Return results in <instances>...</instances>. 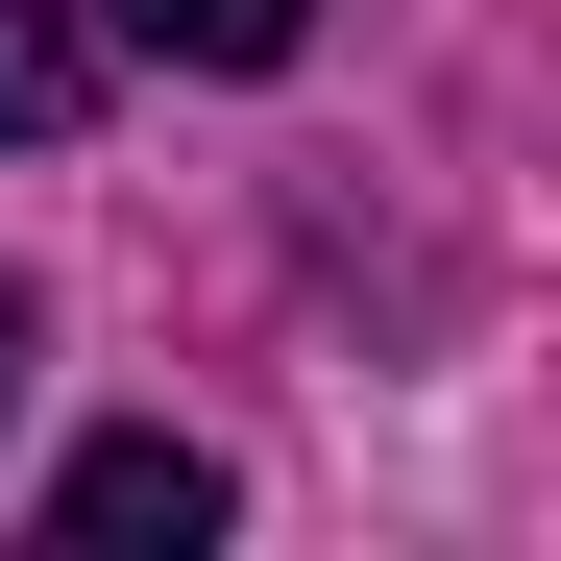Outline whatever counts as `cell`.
<instances>
[{
  "label": "cell",
  "mask_w": 561,
  "mask_h": 561,
  "mask_svg": "<svg viewBox=\"0 0 561 561\" xmlns=\"http://www.w3.org/2000/svg\"><path fill=\"white\" fill-rule=\"evenodd\" d=\"M49 537H99V561H123V537H220V463H196V439H73Z\"/></svg>",
  "instance_id": "6da1fadb"
},
{
  "label": "cell",
  "mask_w": 561,
  "mask_h": 561,
  "mask_svg": "<svg viewBox=\"0 0 561 561\" xmlns=\"http://www.w3.org/2000/svg\"><path fill=\"white\" fill-rule=\"evenodd\" d=\"M99 123V0H0V147H73Z\"/></svg>",
  "instance_id": "7a4b0ae2"
},
{
  "label": "cell",
  "mask_w": 561,
  "mask_h": 561,
  "mask_svg": "<svg viewBox=\"0 0 561 561\" xmlns=\"http://www.w3.org/2000/svg\"><path fill=\"white\" fill-rule=\"evenodd\" d=\"M318 0H99V49H171V73H294Z\"/></svg>",
  "instance_id": "3957f363"
},
{
  "label": "cell",
  "mask_w": 561,
  "mask_h": 561,
  "mask_svg": "<svg viewBox=\"0 0 561 561\" xmlns=\"http://www.w3.org/2000/svg\"><path fill=\"white\" fill-rule=\"evenodd\" d=\"M25 366H49V318H25V294H0V415H25Z\"/></svg>",
  "instance_id": "277c9868"
}]
</instances>
